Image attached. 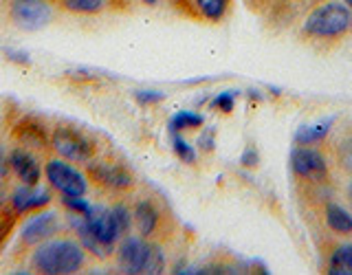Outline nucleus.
I'll return each mask as SVG.
<instances>
[{
    "label": "nucleus",
    "instance_id": "f03ea898",
    "mask_svg": "<svg viewBox=\"0 0 352 275\" xmlns=\"http://www.w3.org/2000/svg\"><path fill=\"white\" fill-rule=\"evenodd\" d=\"M352 25V11L346 3H326L311 11L304 22V33L311 38H339Z\"/></svg>",
    "mask_w": 352,
    "mask_h": 275
},
{
    "label": "nucleus",
    "instance_id": "c9c22d12",
    "mask_svg": "<svg viewBox=\"0 0 352 275\" xmlns=\"http://www.w3.org/2000/svg\"><path fill=\"white\" fill-rule=\"evenodd\" d=\"M344 3H346L348 7H352V0H344Z\"/></svg>",
    "mask_w": 352,
    "mask_h": 275
},
{
    "label": "nucleus",
    "instance_id": "aec40b11",
    "mask_svg": "<svg viewBox=\"0 0 352 275\" xmlns=\"http://www.w3.org/2000/svg\"><path fill=\"white\" fill-rule=\"evenodd\" d=\"M205 124L203 115L192 113V110H181L170 119V132H181V130H194V128H201Z\"/></svg>",
    "mask_w": 352,
    "mask_h": 275
},
{
    "label": "nucleus",
    "instance_id": "393cba45",
    "mask_svg": "<svg viewBox=\"0 0 352 275\" xmlns=\"http://www.w3.org/2000/svg\"><path fill=\"white\" fill-rule=\"evenodd\" d=\"M62 205L66 209H71L73 214H80V216H86L93 207L88 201H84V196H62Z\"/></svg>",
    "mask_w": 352,
    "mask_h": 275
},
{
    "label": "nucleus",
    "instance_id": "423d86ee",
    "mask_svg": "<svg viewBox=\"0 0 352 275\" xmlns=\"http://www.w3.org/2000/svg\"><path fill=\"white\" fill-rule=\"evenodd\" d=\"M291 170L311 183H324L328 179V163L313 146H300L291 152Z\"/></svg>",
    "mask_w": 352,
    "mask_h": 275
},
{
    "label": "nucleus",
    "instance_id": "b1692460",
    "mask_svg": "<svg viewBox=\"0 0 352 275\" xmlns=\"http://www.w3.org/2000/svg\"><path fill=\"white\" fill-rule=\"evenodd\" d=\"M113 216H115V223L121 231V236H128L130 234V227H132V214L128 212L126 205H115L113 207Z\"/></svg>",
    "mask_w": 352,
    "mask_h": 275
},
{
    "label": "nucleus",
    "instance_id": "f3484780",
    "mask_svg": "<svg viewBox=\"0 0 352 275\" xmlns=\"http://www.w3.org/2000/svg\"><path fill=\"white\" fill-rule=\"evenodd\" d=\"M330 275H352V245L337 247L328 258Z\"/></svg>",
    "mask_w": 352,
    "mask_h": 275
},
{
    "label": "nucleus",
    "instance_id": "2f4dec72",
    "mask_svg": "<svg viewBox=\"0 0 352 275\" xmlns=\"http://www.w3.org/2000/svg\"><path fill=\"white\" fill-rule=\"evenodd\" d=\"M198 146H201L203 150H207V152H212L214 150V132L212 130H207L205 135L198 139Z\"/></svg>",
    "mask_w": 352,
    "mask_h": 275
},
{
    "label": "nucleus",
    "instance_id": "6e6552de",
    "mask_svg": "<svg viewBox=\"0 0 352 275\" xmlns=\"http://www.w3.org/2000/svg\"><path fill=\"white\" fill-rule=\"evenodd\" d=\"M84 223L88 227V231L99 240L104 242L108 247H115V242L121 240V231L115 223V216H113V209H106V207H91V212L84 216Z\"/></svg>",
    "mask_w": 352,
    "mask_h": 275
},
{
    "label": "nucleus",
    "instance_id": "412c9836",
    "mask_svg": "<svg viewBox=\"0 0 352 275\" xmlns=\"http://www.w3.org/2000/svg\"><path fill=\"white\" fill-rule=\"evenodd\" d=\"M194 5L203 18L218 22V20H223V16L227 14L229 0H194Z\"/></svg>",
    "mask_w": 352,
    "mask_h": 275
},
{
    "label": "nucleus",
    "instance_id": "ddd939ff",
    "mask_svg": "<svg viewBox=\"0 0 352 275\" xmlns=\"http://www.w3.org/2000/svg\"><path fill=\"white\" fill-rule=\"evenodd\" d=\"M132 220H135L141 238H152L154 234H157L159 225H161V212L152 201L143 198V201L137 203L135 212H132Z\"/></svg>",
    "mask_w": 352,
    "mask_h": 275
},
{
    "label": "nucleus",
    "instance_id": "4468645a",
    "mask_svg": "<svg viewBox=\"0 0 352 275\" xmlns=\"http://www.w3.org/2000/svg\"><path fill=\"white\" fill-rule=\"evenodd\" d=\"M324 223L337 236L352 234V212H348L346 207H341L335 201H328L324 205Z\"/></svg>",
    "mask_w": 352,
    "mask_h": 275
},
{
    "label": "nucleus",
    "instance_id": "9d476101",
    "mask_svg": "<svg viewBox=\"0 0 352 275\" xmlns=\"http://www.w3.org/2000/svg\"><path fill=\"white\" fill-rule=\"evenodd\" d=\"M146 238L139 236H124L117 249V264L124 273L137 275L143 271V260H146Z\"/></svg>",
    "mask_w": 352,
    "mask_h": 275
},
{
    "label": "nucleus",
    "instance_id": "473e14b6",
    "mask_svg": "<svg viewBox=\"0 0 352 275\" xmlns=\"http://www.w3.org/2000/svg\"><path fill=\"white\" fill-rule=\"evenodd\" d=\"M346 194H348V203H350V209H352V181L348 183V190H346Z\"/></svg>",
    "mask_w": 352,
    "mask_h": 275
},
{
    "label": "nucleus",
    "instance_id": "4be33fe9",
    "mask_svg": "<svg viewBox=\"0 0 352 275\" xmlns=\"http://www.w3.org/2000/svg\"><path fill=\"white\" fill-rule=\"evenodd\" d=\"M60 5H62V9L71 11V14L91 16V14H99V11H104L106 0H60Z\"/></svg>",
    "mask_w": 352,
    "mask_h": 275
},
{
    "label": "nucleus",
    "instance_id": "dca6fc26",
    "mask_svg": "<svg viewBox=\"0 0 352 275\" xmlns=\"http://www.w3.org/2000/svg\"><path fill=\"white\" fill-rule=\"evenodd\" d=\"M16 139L22 143V148H36L40 150L42 146H47V135H44V128L42 124H38V121L33 119H25L20 121V124L16 126Z\"/></svg>",
    "mask_w": 352,
    "mask_h": 275
},
{
    "label": "nucleus",
    "instance_id": "a878e982",
    "mask_svg": "<svg viewBox=\"0 0 352 275\" xmlns=\"http://www.w3.org/2000/svg\"><path fill=\"white\" fill-rule=\"evenodd\" d=\"M337 159H339V165H341V168L352 174V135L346 137L344 141L339 143Z\"/></svg>",
    "mask_w": 352,
    "mask_h": 275
},
{
    "label": "nucleus",
    "instance_id": "cd10ccee",
    "mask_svg": "<svg viewBox=\"0 0 352 275\" xmlns=\"http://www.w3.org/2000/svg\"><path fill=\"white\" fill-rule=\"evenodd\" d=\"M135 97H137V102H141V104H157L165 95L161 91H137Z\"/></svg>",
    "mask_w": 352,
    "mask_h": 275
},
{
    "label": "nucleus",
    "instance_id": "6ab92c4d",
    "mask_svg": "<svg viewBox=\"0 0 352 275\" xmlns=\"http://www.w3.org/2000/svg\"><path fill=\"white\" fill-rule=\"evenodd\" d=\"M165 271V253L159 245L154 242H148L146 245V260H143V271L148 275H159Z\"/></svg>",
    "mask_w": 352,
    "mask_h": 275
},
{
    "label": "nucleus",
    "instance_id": "1a4fd4ad",
    "mask_svg": "<svg viewBox=\"0 0 352 275\" xmlns=\"http://www.w3.org/2000/svg\"><path fill=\"white\" fill-rule=\"evenodd\" d=\"M60 231V216L55 212H40L31 216L22 227V242L25 245H40V242L53 238Z\"/></svg>",
    "mask_w": 352,
    "mask_h": 275
},
{
    "label": "nucleus",
    "instance_id": "a211bd4d",
    "mask_svg": "<svg viewBox=\"0 0 352 275\" xmlns=\"http://www.w3.org/2000/svg\"><path fill=\"white\" fill-rule=\"evenodd\" d=\"M330 126H333V119L319 121V124H315V126H304V128L297 130L295 143L297 146H315V143H319L328 135Z\"/></svg>",
    "mask_w": 352,
    "mask_h": 275
},
{
    "label": "nucleus",
    "instance_id": "39448f33",
    "mask_svg": "<svg viewBox=\"0 0 352 275\" xmlns=\"http://www.w3.org/2000/svg\"><path fill=\"white\" fill-rule=\"evenodd\" d=\"M9 18L22 31H38L51 22L53 9L49 0H11Z\"/></svg>",
    "mask_w": 352,
    "mask_h": 275
},
{
    "label": "nucleus",
    "instance_id": "7c9ffc66",
    "mask_svg": "<svg viewBox=\"0 0 352 275\" xmlns=\"http://www.w3.org/2000/svg\"><path fill=\"white\" fill-rule=\"evenodd\" d=\"M5 55L16 64H27L29 62V53L27 51H14V49H5Z\"/></svg>",
    "mask_w": 352,
    "mask_h": 275
},
{
    "label": "nucleus",
    "instance_id": "9b49d317",
    "mask_svg": "<svg viewBox=\"0 0 352 275\" xmlns=\"http://www.w3.org/2000/svg\"><path fill=\"white\" fill-rule=\"evenodd\" d=\"M51 203V192L44 190L38 185H25L22 183L18 190L11 194V209L16 214H27V212H36Z\"/></svg>",
    "mask_w": 352,
    "mask_h": 275
},
{
    "label": "nucleus",
    "instance_id": "0eeeda50",
    "mask_svg": "<svg viewBox=\"0 0 352 275\" xmlns=\"http://www.w3.org/2000/svg\"><path fill=\"white\" fill-rule=\"evenodd\" d=\"M86 170L91 174V179L102 187H106V190L121 192V190H130V187L135 185V176L117 163L91 161V163H86Z\"/></svg>",
    "mask_w": 352,
    "mask_h": 275
},
{
    "label": "nucleus",
    "instance_id": "72a5a7b5",
    "mask_svg": "<svg viewBox=\"0 0 352 275\" xmlns=\"http://www.w3.org/2000/svg\"><path fill=\"white\" fill-rule=\"evenodd\" d=\"M174 5H179V7H190V3H187V0H172Z\"/></svg>",
    "mask_w": 352,
    "mask_h": 275
},
{
    "label": "nucleus",
    "instance_id": "bb28decb",
    "mask_svg": "<svg viewBox=\"0 0 352 275\" xmlns=\"http://www.w3.org/2000/svg\"><path fill=\"white\" fill-rule=\"evenodd\" d=\"M234 104H236V95L234 93H220L214 99V106L218 110H223V113H231V110H234Z\"/></svg>",
    "mask_w": 352,
    "mask_h": 275
},
{
    "label": "nucleus",
    "instance_id": "2eb2a0df",
    "mask_svg": "<svg viewBox=\"0 0 352 275\" xmlns=\"http://www.w3.org/2000/svg\"><path fill=\"white\" fill-rule=\"evenodd\" d=\"M71 225H73V229L77 231V238H80V245H82L86 251H91L93 256H97L99 260H106L108 256H113L115 247H108V245H104V242H99V240L91 234V231H88V227H86V223H84V216L73 214Z\"/></svg>",
    "mask_w": 352,
    "mask_h": 275
},
{
    "label": "nucleus",
    "instance_id": "7ed1b4c3",
    "mask_svg": "<svg viewBox=\"0 0 352 275\" xmlns=\"http://www.w3.org/2000/svg\"><path fill=\"white\" fill-rule=\"evenodd\" d=\"M51 146L64 161H69V163L86 165L95 157V143L86 135H82L80 130L69 128V126H60L53 130Z\"/></svg>",
    "mask_w": 352,
    "mask_h": 275
},
{
    "label": "nucleus",
    "instance_id": "f8f14e48",
    "mask_svg": "<svg viewBox=\"0 0 352 275\" xmlns=\"http://www.w3.org/2000/svg\"><path fill=\"white\" fill-rule=\"evenodd\" d=\"M9 159H11V170L16 172V176L22 183L25 185H38L40 183L42 165L27 148H16L9 154Z\"/></svg>",
    "mask_w": 352,
    "mask_h": 275
},
{
    "label": "nucleus",
    "instance_id": "c85d7f7f",
    "mask_svg": "<svg viewBox=\"0 0 352 275\" xmlns=\"http://www.w3.org/2000/svg\"><path fill=\"white\" fill-rule=\"evenodd\" d=\"M240 163H242V165H247V168H256V165L260 163V154H258V150L247 148L245 152H242Z\"/></svg>",
    "mask_w": 352,
    "mask_h": 275
},
{
    "label": "nucleus",
    "instance_id": "f257e3e1",
    "mask_svg": "<svg viewBox=\"0 0 352 275\" xmlns=\"http://www.w3.org/2000/svg\"><path fill=\"white\" fill-rule=\"evenodd\" d=\"M86 262V249L80 242L69 238L44 240L33 251V269L44 275H71L77 273Z\"/></svg>",
    "mask_w": 352,
    "mask_h": 275
},
{
    "label": "nucleus",
    "instance_id": "f704fd0d",
    "mask_svg": "<svg viewBox=\"0 0 352 275\" xmlns=\"http://www.w3.org/2000/svg\"><path fill=\"white\" fill-rule=\"evenodd\" d=\"M141 3H146V5L154 7V5H159V3H161V0H141Z\"/></svg>",
    "mask_w": 352,
    "mask_h": 275
},
{
    "label": "nucleus",
    "instance_id": "c756f323",
    "mask_svg": "<svg viewBox=\"0 0 352 275\" xmlns=\"http://www.w3.org/2000/svg\"><path fill=\"white\" fill-rule=\"evenodd\" d=\"M11 172V159L9 154L5 152V148L0 146V179H7Z\"/></svg>",
    "mask_w": 352,
    "mask_h": 275
},
{
    "label": "nucleus",
    "instance_id": "20e7f679",
    "mask_svg": "<svg viewBox=\"0 0 352 275\" xmlns=\"http://www.w3.org/2000/svg\"><path fill=\"white\" fill-rule=\"evenodd\" d=\"M44 176L53 190H58L62 196H84L88 192L86 176L64 159H51L44 168Z\"/></svg>",
    "mask_w": 352,
    "mask_h": 275
},
{
    "label": "nucleus",
    "instance_id": "5701e85b",
    "mask_svg": "<svg viewBox=\"0 0 352 275\" xmlns=\"http://www.w3.org/2000/svg\"><path fill=\"white\" fill-rule=\"evenodd\" d=\"M172 146H174V152H176V157H179L183 163H196V150L187 143L179 132H174L172 135Z\"/></svg>",
    "mask_w": 352,
    "mask_h": 275
}]
</instances>
